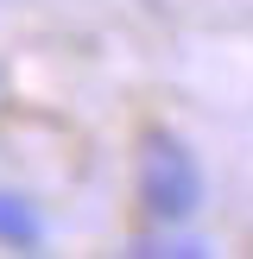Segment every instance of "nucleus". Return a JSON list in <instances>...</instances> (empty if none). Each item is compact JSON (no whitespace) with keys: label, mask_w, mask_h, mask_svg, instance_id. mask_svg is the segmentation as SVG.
<instances>
[{"label":"nucleus","mask_w":253,"mask_h":259,"mask_svg":"<svg viewBox=\"0 0 253 259\" xmlns=\"http://www.w3.org/2000/svg\"><path fill=\"white\" fill-rule=\"evenodd\" d=\"M133 184H139L146 215L164 222V228H184L190 215L202 209V196H209V184H202V158H196L177 133H146Z\"/></svg>","instance_id":"obj_1"},{"label":"nucleus","mask_w":253,"mask_h":259,"mask_svg":"<svg viewBox=\"0 0 253 259\" xmlns=\"http://www.w3.org/2000/svg\"><path fill=\"white\" fill-rule=\"evenodd\" d=\"M0 240H13V247H38V240H45V222H38L32 202L13 196V190H0Z\"/></svg>","instance_id":"obj_2"},{"label":"nucleus","mask_w":253,"mask_h":259,"mask_svg":"<svg viewBox=\"0 0 253 259\" xmlns=\"http://www.w3.org/2000/svg\"><path fill=\"white\" fill-rule=\"evenodd\" d=\"M133 253H184V259H202L209 247H202L196 234H164V240H139Z\"/></svg>","instance_id":"obj_3"}]
</instances>
